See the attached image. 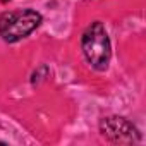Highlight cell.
Instances as JSON below:
<instances>
[{"mask_svg":"<svg viewBox=\"0 0 146 146\" xmlns=\"http://www.w3.org/2000/svg\"><path fill=\"white\" fill-rule=\"evenodd\" d=\"M81 46L88 64L93 69L105 70L108 67V62L112 57V46H110L107 29L100 21H95L86 28V31L83 33Z\"/></svg>","mask_w":146,"mask_h":146,"instance_id":"6da1fadb","label":"cell"},{"mask_svg":"<svg viewBox=\"0 0 146 146\" xmlns=\"http://www.w3.org/2000/svg\"><path fill=\"white\" fill-rule=\"evenodd\" d=\"M41 23V14L33 9L9 11L0 16V36L7 43H16L31 35Z\"/></svg>","mask_w":146,"mask_h":146,"instance_id":"7a4b0ae2","label":"cell"},{"mask_svg":"<svg viewBox=\"0 0 146 146\" xmlns=\"http://www.w3.org/2000/svg\"><path fill=\"white\" fill-rule=\"evenodd\" d=\"M100 131L108 141L117 143V144H132L141 139L136 125L129 122L127 119L117 117V115L105 117L100 122Z\"/></svg>","mask_w":146,"mask_h":146,"instance_id":"3957f363","label":"cell"},{"mask_svg":"<svg viewBox=\"0 0 146 146\" xmlns=\"http://www.w3.org/2000/svg\"><path fill=\"white\" fill-rule=\"evenodd\" d=\"M7 2H9V0H2V4H7Z\"/></svg>","mask_w":146,"mask_h":146,"instance_id":"277c9868","label":"cell"}]
</instances>
